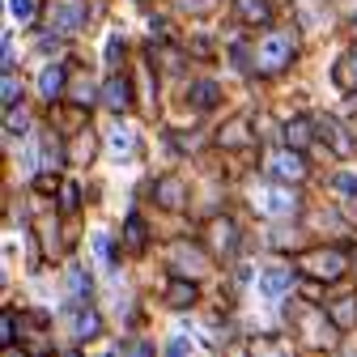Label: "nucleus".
Instances as JSON below:
<instances>
[{
	"label": "nucleus",
	"instance_id": "obj_18",
	"mask_svg": "<svg viewBox=\"0 0 357 357\" xmlns=\"http://www.w3.org/2000/svg\"><path fill=\"white\" fill-rule=\"evenodd\" d=\"M217 98H221V89H217L213 81H200V85L192 89V107H213Z\"/></svg>",
	"mask_w": 357,
	"mask_h": 357
},
{
	"label": "nucleus",
	"instance_id": "obj_3",
	"mask_svg": "<svg viewBox=\"0 0 357 357\" xmlns=\"http://www.w3.org/2000/svg\"><path fill=\"white\" fill-rule=\"evenodd\" d=\"M255 208L264 213V217H294V208H298V196H294V188H264L259 196H255Z\"/></svg>",
	"mask_w": 357,
	"mask_h": 357
},
{
	"label": "nucleus",
	"instance_id": "obj_14",
	"mask_svg": "<svg viewBox=\"0 0 357 357\" xmlns=\"http://www.w3.org/2000/svg\"><path fill=\"white\" fill-rule=\"evenodd\" d=\"M238 5V17L251 22V26H264L268 22V0H234Z\"/></svg>",
	"mask_w": 357,
	"mask_h": 357
},
{
	"label": "nucleus",
	"instance_id": "obj_11",
	"mask_svg": "<svg viewBox=\"0 0 357 357\" xmlns=\"http://www.w3.org/2000/svg\"><path fill=\"white\" fill-rule=\"evenodd\" d=\"M107 141H111V153H115L119 162L132 158V149H137V141H132V132H128L123 123H111V137H107Z\"/></svg>",
	"mask_w": 357,
	"mask_h": 357
},
{
	"label": "nucleus",
	"instance_id": "obj_1",
	"mask_svg": "<svg viewBox=\"0 0 357 357\" xmlns=\"http://www.w3.org/2000/svg\"><path fill=\"white\" fill-rule=\"evenodd\" d=\"M294 47H298L294 30H273V34H264V43L255 47V68H259V73H281V68L294 60Z\"/></svg>",
	"mask_w": 357,
	"mask_h": 357
},
{
	"label": "nucleus",
	"instance_id": "obj_33",
	"mask_svg": "<svg viewBox=\"0 0 357 357\" xmlns=\"http://www.w3.org/2000/svg\"><path fill=\"white\" fill-rule=\"evenodd\" d=\"M178 5L192 9V13H200V9H208V5H213V0H178Z\"/></svg>",
	"mask_w": 357,
	"mask_h": 357
},
{
	"label": "nucleus",
	"instance_id": "obj_30",
	"mask_svg": "<svg viewBox=\"0 0 357 357\" xmlns=\"http://www.w3.org/2000/svg\"><path fill=\"white\" fill-rule=\"evenodd\" d=\"M77 200H81V196H77V183H68V188H64V208L73 213V208H77Z\"/></svg>",
	"mask_w": 357,
	"mask_h": 357
},
{
	"label": "nucleus",
	"instance_id": "obj_15",
	"mask_svg": "<svg viewBox=\"0 0 357 357\" xmlns=\"http://www.w3.org/2000/svg\"><path fill=\"white\" fill-rule=\"evenodd\" d=\"M310 132H315V128H310L306 119H289V123H285V141H289L294 149H306V145H310Z\"/></svg>",
	"mask_w": 357,
	"mask_h": 357
},
{
	"label": "nucleus",
	"instance_id": "obj_31",
	"mask_svg": "<svg viewBox=\"0 0 357 357\" xmlns=\"http://www.w3.org/2000/svg\"><path fill=\"white\" fill-rule=\"evenodd\" d=\"M13 340H17V319L5 315V344H13Z\"/></svg>",
	"mask_w": 357,
	"mask_h": 357
},
{
	"label": "nucleus",
	"instance_id": "obj_5",
	"mask_svg": "<svg viewBox=\"0 0 357 357\" xmlns=\"http://www.w3.org/2000/svg\"><path fill=\"white\" fill-rule=\"evenodd\" d=\"M81 17H85L81 0H56L47 22H52V34H73V30H81Z\"/></svg>",
	"mask_w": 357,
	"mask_h": 357
},
{
	"label": "nucleus",
	"instance_id": "obj_12",
	"mask_svg": "<svg viewBox=\"0 0 357 357\" xmlns=\"http://www.w3.org/2000/svg\"><path fill=\"white\" fill-rule=\"evenodd\" d=\"M60 89H64V68L56 64V68H43V77H38V94L43 98H60Z\"/></svg>",
	"mask_w": 357,
	"mask_h": 357
},
{
	"label": "nucleus",
	"instance_id": "obj_7",
	"mask_svg": "<svg viewBox=\"0 0 357 357\" xmlns=\"http://www.w3.org/2000/svg\"><path fill=\"white\" fill-rule=\"evenodd\" d=\"M328 315H332L336 328H353L357 324V294H344V298L328 302Z\"/></svg>",
	"mask_w": 357,
	"mask_h": 357
},
{
	"label": "nucleus",
	"instance_id": "obj_4",
	"mask_svg": "<svg viewBox=\"0 0 357 357\" xmlns=\"http://www.w3.org/2000/svg\"><path fill=\"white\" fill-rule=\"evenodd\" d=\"M268 174L273 178H285V183H298V178L306 174V162H302V149H277V153H268Z\"/></svg>",
	"mask_w": 357,
	"mask_h": 357
},
{
	"label": "nucleus",
	"instance_id": "obj_29",
	"mask_svg": "<svg viewBox=\"0 0 357 357\" xmlns=\"http://www.w3.org/2000/svg\"><path fill=\"white\" fill-rule=\"evenodd\" d=\"M43 149H47V166H60V145L47 137V141H43Z\"/></svg>",
	"mask_w": 357,
	"mask_h": 357
},
{
	"label": "nucleus",
	"instance_id": "obj_32",
	"mask_svg": "<svg viewBox=\"0 0 357 357\" xmlns=\"http://www.w3.org/2000/svg\"><path fill=\"white\" fill-rule=\"evenodd\" d=\"M188 349H196V340H188V336H178V340H170V353H188Z\"/></svg>",
	"mask_w": 357,
	"mask_h": 357
},
{
	"label": "nucleus",
	"instance_id": "obj_25",
	"mask_svg": "<svg viewBox=\"0 0 357 357\" xmlns=\"http://www.w3.org/2000/svg\"><path fill=\"white\" fill-rule=\"evenodd\" d=\"M13 102H17V73L5 68V107H13Z\"/></svg>",
	"mask_w": 357,
	"mask_h": 357
},
{
	"label": "nucleus",
	"instance_id": "obj_21",
	"mask_svg": "<svg viewBox=\"0 0 357 357\" xmlns=\"http://www.w3.org/2000/svg\"><path fill=\"white\" fill-rule=\"evenodd\" d=\"M128 247H132V251L145 247V226H141V217H128Z\"/></svg>",
	"mask_w": 357,
	"mask_h": 357
},
{
	"label": "nucleus",
	"instance_id": "obj_2",
	"mask_svg": "<svg viewBox=\"0 0 357 357\" xmlns=\"http://www.w3.org/2000/svg\"><path fill=\"white\" fill-rule=\"evenodd\" d=\"M302 273L315 281H336V277H344V255L340 251H310V255H302Z\"/></svg>",
	"mask_w": 357,
	"mask_h": 357
},
{
	"label": "nucleus",
	"instance_id": "obj_6",
	"mask_svg": "<svg viewBox=\"0 0 357 357\" xmlns=\"http://www.w3.org/2000/svg\"><path fill=\"white\" fill-rule=\"evenodd\" d=\"M255 285H259V294H264L268 302H277V298L285 294V285H289V268H264Z\"/></svg>",
	"mask_w": 357,
	"mask_h": 357
},
{
	"label": "nucleus",
	"instance_id": "obj_27",
	"mask_svg": "<svg viewBox=\"0 0 357 357\" xmlns=\"http://www.w3.org/2000/svg\"><path fill=\"white\" fill-rule=\"evenodd\" d=\"M26 128H30L26 111H9V137H17V132H26Z\"/></svg>",
	"mask_w": 357,
	"mask_h": 357
},
{
	"label": "nucleus",
	"instance_id": "obj_28",
	"mask_svg": "<svg viewBox=\"0 0 357 357\" xmlns=\"http://www.w3.org/2000/svg\"><path fill=\"white\" fill-rule=\"evenodd\" d=\"M336 192H340V196H357V178H353V174H340V178H336Z\"/></svg>",
	"mask_w": 357,
	"mask_h": 357
},
{
	"label": "nucleus",
	"instance_id": "obj_20",
	"mask_svg": "<svg viewBox=\"0 0 357 357\" xmlns=\"http://www.w3.org/2000/svg\"><path fill=\"white\" fill-rule=\"evenodd\" d=\"M162 192H158V200L162 204H170V208H178V204H183V192H178V183H174V178H166V183H158Z\"/></svg>",
	"mask_w": 357,
	"mask_h": 357
},
{
	"label": "nucleus",
	"instance_id": "obj_19",
	"mask_svg": "<svg viewBox=\"0 0 357 357\" xmlns=\"http://www.w3.org/2000/svg\"><path fill=\"white\" fill-rule=\"evenodd\" d=\"M68 289H73V298H89V277H85V268H68Z\"/></svg>",
	"mask_w": 357,
	"mask_h": 357
},
{
	"label": "nucleus",
	"instance_id": "obj_13",
	"mask_svg": "<svg viewBox=\"0 0 357 357\" xmlns=\"http://www.w3.org/2000/svg\"><path fill=\"white\" fill-rule=\"evenodd\" d=\"M128 102H132L128 77H111V81H107V107H111V111H123Z\"/></svg>",
	"mask_w": 357,
	"mask_h": 357
},
{
	"label": "nucleus",
	"instance_id": "obj_8",
	"mask_svg": "<svg viewBox=\"0 0 357 357\" xmlns=\"http://www.w3.org/2000/svg\"><path fill=\"white\" fill-rule=\"evenodd\" d=\"M68 332L77 336V340H89V336H98V315L94 310H85V306H77V310H68Z\"/></svg>",
	"mask_w": 357,
	"mask_h": 357
},
{
	"label": "nucleus",
	"instance_id": "obj_24",
	"mask_svg": "<svg viewBox=\"0 0 357 357\" xmlns=\"http://www.w3.org/2000/svg\"><path fill=\"white\" fill-rule=\"evenodd\" d=\"M119 56H123V34H111V38H107V64L115 68V64H119Z\"/></svg>",
	"mask_w": 357,
	"mask_h": 357
},
{
	"label": "nucleus",
	"instance_id": "obj_22",
	"mask_svg": "<svg viewBox=\"0 0 357 357\" xmlns=\"http://www.w3.org/2000/svg\"><path fill=\"white\" fill-rule=\"evenodd\" d=\"M9 5H13L17 22H34V13H38V0H9Z\"/></svg>",
	"mask_w": 357,
	"mask_h": 357
},
{
	"label": "nucleus",
	"instance_id": "obj_10",
	"mask_svg": "<svg viewBox=\"0 0 357 357\" xmlns=\"http://www.w3.org/2000/svg\"><path fill=\"white\" fill-rule=\"evenodd\" d=\"M174 268H183V273H192V277H200L204 268H208V259L196 251V247H174V259H170Z\"/></svg>",
	"mask_w": 357,
	"mask_h": 357
},
{
	"label": "nucleus",
	"instance_id": "obj_16",
	"mask_svg": "<svg viewBox=\"0 0 357 357\" xmlns=\"http://www.w3.org/2000/svg\"><path fill=\"white\" fill-rule=\"evenodd\" d=\"M332 77H336V85H340V89H353V85H357V52H349V56L336 64V73H332Z\"/></svg>",
	"mask_w": 357,
	"mask_h": 357
},
{
	"label": "nucleus",
	"instance_id": "obj_23",
	"mask_svg": "<svg viewBox=\"0 0 357 357\" xmlns=\"http://www.w3.org/2000/svg\"><path fill=\"white\" fill-rule=\"evenodd\" d=\"M94 251H98V264H102V268L115 264V255H111V238H107V234H94Z\"/></svg>",
	"mask_w": 357,
	"mask_h": 357
},
{
	"label": "nucleus",
	"instance_id": "obj_26",
	"mask_svg": "<svg viewBox=\"0 0 357 357\" xmlns=\"http://www.w3.org/2000/svg\"><path fill=\"white\" fill-rule=\"evenodd\" d=\"M213 238H217V247H234V226H230V221H226V226H221V221H217Z\"/></svg>",
	"mask_w": 357,
	"mask_h": 357
},
{
	"label": "nucleus",
	"instance_id": "obj_9",
	"mask_svg": "<svg viewBox=\"0 0 357 357\" xmlns=\"http://www.w3.org/2000/svg\"><path fill=\"white\" fill-rule=\"evenodd\" d=\"M319 137H324V141H332V149H336L340 158H349V153H353V141H349V132H344L336 119H319Z\"/></svg>",
	"mask_w": 357,
	"mask_h": 357
},
{
	"label": "nucleus",
	"instance_id": "obj_17",
	"mask_svg": "<svg viewBox=\"0 0 357 357\" xmlns=\"http://www.w3.org/2000/svg\"><path fill=\"white\" fill-rule=\"evenodd\" d=\"M166 302H170V306H192V302H196V285H192V281H174L170 294H166Z\"/></svg>",
	"mask_w": 357,
	"mask_h": 357
}]
</instances>
